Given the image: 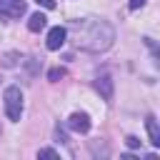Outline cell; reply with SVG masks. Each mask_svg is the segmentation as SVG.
I'll return each mask as SVG.
<instances>
[{"instance_id": "cell-11", "label": "cell", "mask_w": 160, "mask_h": 160, "mask_svg": "<svg viewBox=\"0 0 160 160\" xmlns=\"http://www.w3.org/2000/svg\"><path fill=\"white\" fill-rule=\"evenodd\" d=\"M125 142H128V148H140V140H138L135 135H128V138H125Z\"/></svg>"}, {"instance_id": "cell-6", "label": "cell", "mask_w": 160, "mask_h": 160, "mask_svg": "<svg viewBox=\"0 0 160 160\" xmlns=\"http://www.w3.org/2000/svg\"><path fill=\"white\" fill-rule=\"evenodd\" d=\"M95 90L110 102V100H112V80H110V75H105V72L98 75V78H95Z\"/></svg>"}, {"instance_id": "cell-13", "label": "cell", "mask_w": 160, "mask_h": 160, "mask_svg": "<svg viewBox=\"0 0 160 160\" xmlns=\"http://www.w3.org/2000/svg\"><path fill=\"white\" fill-rule=\"evenodd\" d=\"M142 5H145V0H130V2H128V8H130V10H140Z\"/></svg>"}, {"instance_id": "cell-2", "label": "cell", "mask_w": 160, "mask_h": 160, "mask_svg": "<svg viewBox=\"0 0 160 160\" xmlns=\"http://www.w3.org/2000/svg\"><path fill=\"white\" fill-rule=\"evenodd\" d=\"M2 102H5V115H8V120L18 122L20 115H22V92H20V88H18V85H8V88L2 90Z\"/></svg>"}, {"instance_id": "cell-5", "label": "cell", "mask_w": 160, "mask_h": 160, "mask_svg": "<svg viewBox=\"0 0 160 160\" xmlns=\"http://www.w3.org/2000/svg\"><path fill=\"white\" fill-rule=\"evenodd\" d=\"M68 128L72 130V132H88L90 130V118L85 115V112H72L70 118H68Z\"/></svg>"}, {"instance_id": "cell-7", "label": "cell", "mask_w": 160, "mask_h": 160, "mask_svg": "<svg viewBox=\"0 0 160 160\" xmlns=\"http://www.w3.org/2000/svg\"><path fill=\"white\" fill-rule=\"evenodd\" d=\"M145 128H148L150 142H152L155 148H160V128H158V120H155V115H148V118H145Z\"/></svg>"}, {"instance_id": "cell-12", "label": "cell", "mask_w": 160, "mask_h": 160, "mask_svg": "<svg viewBox=\"0 0 160 160\" xmlns=\"http://www.w3.org/2000/svg\"><path fill=\"white\" fill-rule=\"evenodd\" d=\"M35 2H38V5H42L45 10H52V8H55V0H35Z\"/></svg>"}, {"instance_id": "cell-4", "label": "cell", "mask_w": 160, "mask_h": 160, "mask_svg": "<svg viewBox=\"0 0 160 160\" xmlns=\"http://www.w3.org/2000/svg\"><path fill=\"white\" fill-rule=\"evenodd\" d=\"M65 40H68V30H65L62 25H55V28L48 30L45 45H48V50H60V48L65 45Z\"/></svg>"}, {"instance_id": "cell-9", "label": "cell", "mask_w": 160, "mask_h": 160, "mask_svg": "<svg viewBox=\"0 0 160 160\" xmlns=\"http://www.w3.org/2000/svg\"><path fill=\"white\" fill-rule=\"evenodd\" d=\"M62 75H65V70H62V68H52V70H50V72H48V78H50V80H52V82H58V80H60V78H62Z\"/></svg>"}, {"instance_id": "cell-10", "label": "cell", "mask_w": 160, "mask_h": 160, "mask_svg": "<svg viewBox=\"0 0 160 160\" xmlns=\"http://www.w3.org/2000/svg\"><path fill=\"white\" fill-rule=\"evenodd\" d=\"M38 158H60V155H58V150H52V148H42V150L38 152Z\"/></svg>"}, {"instance_id": "cell-8", "label": "cell", "mask_w": 160, "mask_h": 160, "mask_svg": "<svg viewBox=\"0 0 160 160\" xmlns=\"http://www.w3.org/2000/svg\"><path fill=\"white\" fill-rule=\"evenodd\" d=\"M45 25H48V18H45L42 12H32L30 20H28V30H30V32H40Z\"/></svg>"}, {"instance_id": "cell-3", "label": "cell", "mask_w": 160, "mask_h": 160, "mask_svg": "<svg viewBox=\"0 0 160 160\" xmlns=\"http://www.w3.org/2000/svg\"><path fill=\"white\" fill-rule=\"evenodd\" d=\"M25 15V0H0V20H18Z\"/></svg>"}, {"instance_id": "cell-1", "label": "cell", "mask_w": 160, "mask_h": 160, "mask_svg": "<svg viewBox=\"0 0 160 160\" xmlns=\"http://www.w3.org/2000/svg\"><path fill=\"white\" fill-rule=\"evenodd\" d=\"M65 30H68L72 45L82 52H105L115 40L112 25L102 18H78Z\"/></svg>"}]
</instances>
